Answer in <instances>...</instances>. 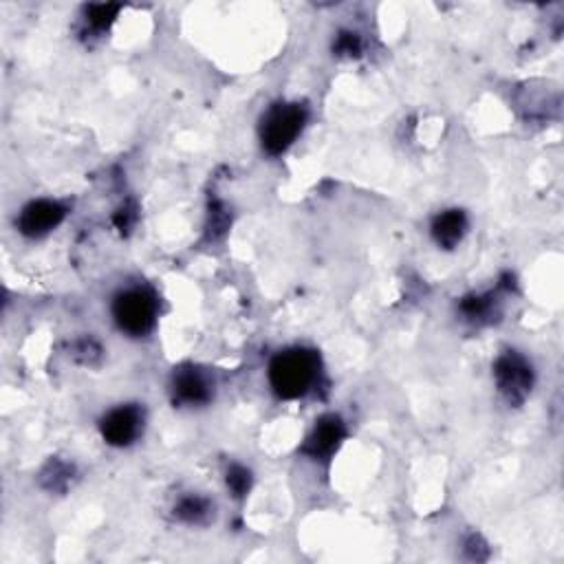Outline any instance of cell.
Returning a JSON list of instances; mask_svg holds the SVG:
<instances>
[{
    "label": "cell",
    "instance_id": "1",
    "mask_svg": "<svg viewBox=\"0 0 564 564\" xmlns=\"http://www.w3.org/2000/svg\"><path fill=\"white\" fill-rule=\"evenodd\" d=\"M320 373L318 355L307 349H291L274 357L269 366V382L282 399H298L316 384Z\"/></svg>",
    "mask_w": 564,
    "mask_h": 564
},
{
    "label": "cell",
    "instance_id": "2",
    "mask_svg": "<svg viewBox=\"0 0 564 564\" xmlns=\"http://www.w3.org/2000/svg\"><path fill=\"white\" fill-rule=\"evenodd\" d=\"M307 122V113L300 104H278L265 115L260 126V139L269 155H280L294 144L302 126Z\"/></svg>",
    "mask_w": 564,
    "mask_h": 564
},
{
    "label": "cell",
    "instance_id": "3",
    "mask_svg": "<svg viewBox=\"0 0 564 564\" xmlns=\"http://www.w3.org/2000/svg\"><path fill=\"white\" fill-rule=\"evenodd\" d=\"M113 316L119 329L139 338L155 327L157 298L148 289H128L122 296H117Z\"/></svg>",
    "mask_w": 564,
    "mask_h": 564
},
{
    "label": "cell",
    "instance_id": "4",
    "mask_svg": "<svg viewBox=\"0 0 564 564\" xmlns=\"http://www.w3.org/2000/svg\"><path fill=\"white\" fill-rule=\"evenodd\" d=\"M494 375L501 393L512 401V404H520L531 390V382H534L531 366L516 353H505L503 357H498Z\"/></svg>",
    "mask_w": 564,
    "mask_h": 564
},
{
    "label": "cell",
    "instance_id": "5",
    "mask_svg": "<svg viewBox=\"0 0 564 564\" xmlns=\"http://www.w3.org/2000/svg\"><path fill=\"white\" fill-rule=\"evenodd\" d=\"M67 210L56 201H34L20 214V232L25 236H45L62 223Z\"/></svg>",
    "mask_w": 564,
    "mask_h": 564
},
{
    "label": "cell",
    "instance_id": "6",
    "mask_svg": "<svg viewBox=\"0 0 564 564\" xmlns=\"http://www.w3.org/2000/svg\"><path fill=\"white\" fill-rule=\"evenodd\" d=\"M141 412L135 406H122L111 410L102 419V435L113 446H128L141 432Z\"/></svg>",
    "mask_w": 564,
    "mask_h": 564
},
{
    "label": "cell",
    "instance_id": "7",
    "mask_svg": "<svg viewBox=\"0 0 564 564\" xmlns=\"http://www.w3.org/2000/svg\"><path fill=\"white\" fill-rule=\"evenodd\" d=\"M344 437H346V428L340 417L335 415L322 417L307 439L305 452L313 459H329L331 454L340 448Z\"/></svg>",
    "mask_w": 564,
    "mask_h": 564
},
{
    "label": "cell",
    "instance_id": "8",
    "mask_svg": "<svg viewBox=\"0 0 564 564\" xmlns=\"http://www.w3.org/2000/svg\"><path fill=\"white\" fill-rule=\"evenodd\" d=\"M175 401L186 406H199L210 399V382L197 368H181L172 382Z\"/></svg>",
    "mask_w": 564,
    "mask_h": 564
},
{
    "label": "cell",
    "instance_id": "9",
    "mask_svg": "<svg viewBox=\"0 0 564 564\" xmlns=\"http://www.w3.org/2000/svg\"><path fill=\"white\" fill-rule=\"evenodd\" d=\"M465 227H468L465 214L461 210H448L439 214L435 223H432V236H435V241L441 247L452 249L457 247V243L463 238Z\"/></svg>",
    "mask_w": 564,
    "mask_h": 564
},
{
    "label": "cell",
    "instance_id": "10",
    "mask_svg": "<svg viewBox=\"0 0 564 564\" xmlns=\"http://www.w3.org/2000/svg\"><path fill=\"white\" fill-rule=\"evenodd\" d=\"M210 512V505L203 501V498L197 496H190L186 501H181L177 507V516L181 520H188V523H199Z\"/></svg>",
    "mask_w": 564,
    "mask_h": 564
},
{
    "label": "cell",
    "instance_id": "11",
    "mask_svg": "<svg viewBox=\"0 0 564 564\" xmlns=\"http://www.w3.org/2000/svg\"><path fill=\"white\" fill-rule=\"evenodd\" d=\"M119 9H122L119 5H91L86 9V20H89L95 29H106L115 20Z\"/></svg>",
    "mask_w": 564,
    "mask_h": 564
},
{
    "label": "cell",
    "instance_id": "12",
    "mask_svg": "<svg viewBox=\"0 0 564 564\" xmlns=\"http://www.w3.org/2000/svg\"><path fill=\"white\" fill-rule=\"evenodd\" d=\"M249 483H252V479H249V472L245 468H238V465H234L230 474H227V485L232 487V492L236 496H245L249 490Z\"/></svg>",
    "mask_w": 564,
    "mask_h": 564
},
{
    "label": "cell",
    "instance_id": "13",
    "mask_svg": "<svg viewBox=\"0 0 564 564\" xmlns=\"http://www.w3.org/2000/svg\"><path fill=\"white\" fill-rule=\"evenodd\" d=\"M335 53H340V56H357V53L362 51V42L351 31H344V34L338 36V42H335Z\"/></svg>",
    "mask_w": 564,
    "mask_h": 564
}]
</instances>
